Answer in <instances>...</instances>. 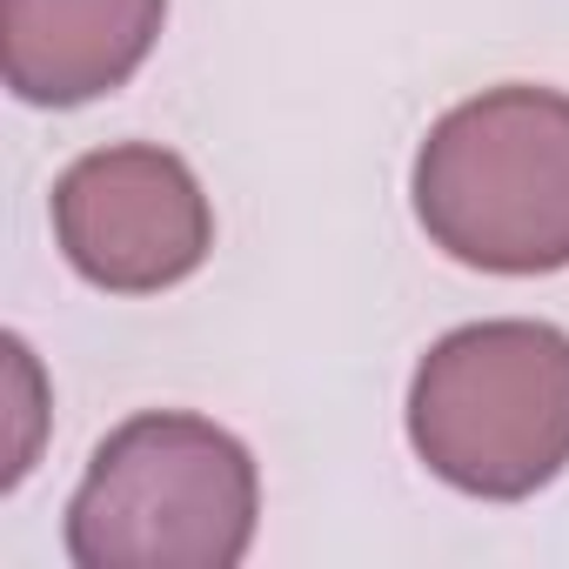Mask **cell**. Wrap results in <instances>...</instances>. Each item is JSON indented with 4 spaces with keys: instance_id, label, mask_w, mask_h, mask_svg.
I'll list each match as a JSON object with an SVG mask.
<instances>
[{
    "instance_id": "obj_6",
    "label": "cell",
    "mask_w": 569,
    "mask_h": 569,
    "mask_svg": "<svg viewBox=\"0 0 569 569\" xmlns=\"http://www.w3.org/2000/svg\"><path fill=\"white\" fill-rule=\"evenodd\" d=\"M8 382H14V409H21V442L8 449V469H0V489H14L21 476H28V462H34V422H41V409H34V396H41V376H34V356H28V342L21 336H8Z\"/></svg>"
},
{
    "instance_id": "obj_1",
    "label": "cell",
    "mask_w": 569,
    "mask_h": 569,
    "mask_svg": "<svg viewBox=\"0 0 569 569\" xmlns=\"http://www.w3.org/2000/svg\"><path fill=\"white\" fill-rule=\"evenodd\" d=\"M254 516V456L208 416L148 409L94 449L68 502V556L81 569H234Z\"/></svg>"
},
{
    "instance_id": "obj_3",
    "label": "cell",
    "mask_w": 569,
    "mask_h": 569,
    "mask_svg": "<svg viewBox=\"0 0 569 569\" xmlns=\"http://www.w3.org/2000/svg\"><path fill=\"white\" fill-rule=\"evenodd\" d=\"M409 442L462 496L522 502L569 469V336L549 322H469L409 382Z\"/></svg>"
},
{
    "instance_id": "obj_5",
    "label": "cell",
    "mask_w": 569,
    "mask_h": 569,
    "mask_svg": "<svg viewBox=\"0 0 569 569\" xmlns=\"http://www.w3.org/2000/svg\"><path fill=\"white\" fill-rule=\"evenodd\" d=\"M168 0H0V68L28 108L114 94L161 41Z\"/></svg>"
},
{
    "instance_id": "obj_2",
    "label": "cell",
    "mask_w": 569,
    "mask_h": 569,
    "mask_svg": "<svg viewBox=\"0 0 569 569\" xmlns=\"http://www.w3.org/2000/svg\"><path fill=\"white\" fill-rule=\"evenodd\" d=\"M416 221L482 274L569 268V94L482 88L449 108L416 154Z\"/></svg>"
},
{
    "instance_id": "obj_4",
    "label": "cell",
    "mask_w": 569,
    "mask_h": 569,
    "mask_svg": "<svg viewBox=\"0 0 569 569\" xmlns=\"http://www.w3.org/2000/svg\"><path fill=\"white\" fill-rule=\"evenodd\" d=\"M54 241L108 296H154L188 281L214 248V208L168 148H94L54 181Z\"/></svg>"
}]
</instances>
